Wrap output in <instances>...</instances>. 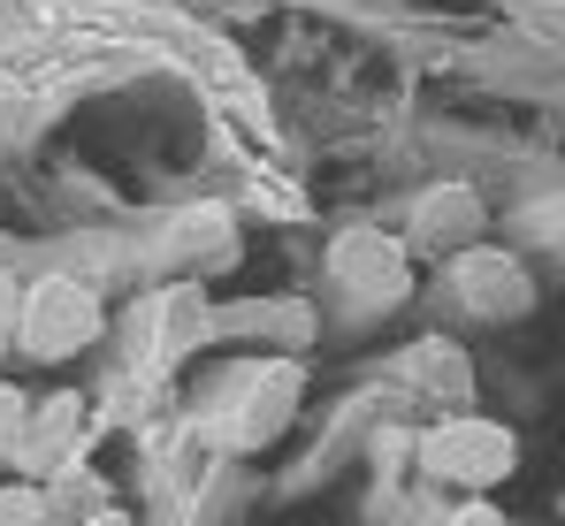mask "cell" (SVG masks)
Instances as JSON below:
<instances>
[{
	"label": "cell",
	"instance_id": "1",
	"mask_svg": "<svg viewBox=\"0 0 565 526\" xmlns=\"http://www.w3.org/2000/svg\"><path fill=\"white\" fill-rule=\"evenodd\" d=\"M99 336V298L70 275H46L23 290V313H15V344L31 358H77Z\"/></svg>",
	"mask_w": 565,
	"mask_h": 526
},
{
	"label": "cell",
	"instance_id": "2",
	"mask_svg": "<svg viewBox=\"0 0 565 526\" xmlns=\"http://www.w3.org/2000/svg\"><path fill=\"white\" fill-rule=\"evenodd\" d=\"M512 458H520V442H512V428H497V420H444L436 436L420 442V465H428L436 481H459V489L504 481Z\"/></svg>",
	"mask_w": 565,
	"mask_h": 526
},
{
	"label": "cell",
	"instance_id": "3",
	"mask_svg": "<svg viewBox=\"0 0 565 526\" xmlns=\"http://www.w3.org/2000/svg\"><path fill=\"white\" fill-rule=\"evenodd\" d=\"M298 389H306V374H298L290 358H260V366L237 382V405H230V428H222V442L253 450V442L282 436V420L298 412Z\"/></svg>",
	"mask_w": 565,
	"mask_h": 526
},
{
	"label": "cell",
	"instance_id": "4",
	"mask_svg": "<svg viewBox=\"0 0 565 526\" xmlns=\"http://www.w3.org/2000/svg\"><path fill=\"white\" fill-rule=\"evenodd\" d=\"M77 442H85V397H77V389H54L46 405H31V420H23V442H15V465H23V481H54V473H70Z\"/></svg>",
	"mask_w": 565,
	"mask_h": 526
},
{
	"label": "cell",
	"instance_id": "5",
	"mask_svg": "<svg viewBox=\"0 0 565 526\" xmlns=\"http://www.w3.org/2000/svg\"><path fill=\"white\" fill-rule=\"evenodd\" d=\"M329 267H337V282L360 298V305H397L405 298V282H413V267H405V245H390V237H375V229H352V237H337V253H329Z\"/></svg>",
	"mask_w": 565,
	"mask_h": 526
},
{
	"label": "cell",
	"instance_id": "6",
	"mask_svg": "<svg viewBox=\"0 0 565 526\" xmlns=\"http://www.w3.org/2000/svg\"><path fill=\"white\" fill-rule=\"evenodd\" d=\"M459 290L473 298V313H489V321H512V313L527 305V275H520V260H504V253H489V245L459 253Z\"/></svg>",
	"mask_w": 565,
	"mask_h": 526
},
{
	"label": "cell",
	"instance_id": "7",
	"mask_svg": "<svg viewBox=\"0 0 565 526\" xmlns=\"http://www.w3.org/2000/svg\"><path fill=\"white\" fill-rule=\"evenodd\" d=\"M413 237L420 245H473L481 237V198H473L467 183H436L413 206Z\"/></svg>",
	"mask_w": 565,
	"mask_h": 526
},
{
	"label": "cell",
	"instance_id": "8",
	"mask_svg": "<svg viewBox=\"0 0 565 526\" xmlns=\"http://www.w3.org/2000/svg\"><path fill=\"white\" fill-rule=\"evenodd\" d=\"M222 237H230V214L222 206H191V214H177L169 222V253H222Z\"/></svg>",
	"mask_w": 565,
	"mask_h": 526
},
{
	"label": "cell",
	"instance_id": "9",
	"mask_svg": "<svg viewBox=\"0 0 565 526\" xmlns=\"http://www.w3.org/2000/svg\"><path fill=\"white\" fill-rule=\"evenodd\" d=\"M405 366H413L420 382H436L444 397H459V389H467V366H459V351H451V344H420Z\"/></svg>",
	"mask_w": 565,
	"mask_h": 526
},
{
	"label": "cell",
	"instance_id": "10",
	"mask_svg": "<svg viewBox=\"0 0 565 526\" xmlns=\"http://www.w3.org/2000/svg\"><path fill=\"white\" fill-rule=\"evenodd\" d=\"M23 420H31V397L0 382V465H15V442H23Z\"/></svg>",
	"mask_w": 565,
	"mask_h": 526
},
{
	"label": "cell",
	"instance_id": "11",
	"mask_svg": "<svg viewBox=\"0 0 565 526\" xmlns=\"http://www.w3.org/2000/svg\"><path fill=\"white\" fill-rule=\"evenodd\" d=\"M39 519H46V496L31 481H8L0 489V526H39Z\"/></svg>",
	"mask_w": 565,
	"mask_h": 526
},
{
	"label": "cell",
	"instance_id": "12",
	"mask_svg": "<svg viewBox=\"0 0 565 526\" xmlns=\"http://www.w3.org/2000/svg\"><path fill=\"white\" fill-rule=\"evenodd\" d=\"M15 313H23V290H15V282H8V275H0V344H8V336H15Z\"/></svg>",
	"mask_w": 565,
	"mask_h": 526
},
{
	"label": "cell",
	"instance_id": "13",
	"mask_svg": "<svg viewBox=\"0 0 565 526\" xmlns=\"http://www.w3.org/2000/svg\"><path fill=\"white\" fill-rule=\"evenodd\" d=\"M444 526H504V512L497 504H467V512H451Z\"/></svg>",
	"mask_w": 565,
	"mask_h": 526
},
{
	"label": "cell",
	"instance_id": "14",
	"mask_svg": "<svg viewBox=\"0 0 565 526\" xmlns=\"http://www.w3.org/2000/svg\"><path fill=\"white\" fill-rule=\"evenodd\" d=\"M85 526H130V519H122V512H99V519H85Z\"/></svg>",
	"mask_w": 565,
	"mask_h": 526
}]
</instances>
